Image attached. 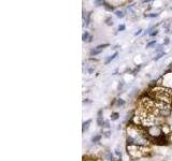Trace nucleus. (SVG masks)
I'll use <instances>...</instances> for the list:
<instances>
[{
  "label": "nucleus",
  "mask_w": 172,
  "mask_h": 161,
  "mask_svg": "<svg viewBox=\"0 0 172 161\" xmlns=\"http://www.w3.org/2000/svg\"><path fill=\"white\" fill-rule=\"evenodd\" d=\"M100 138H101V136H100V135L98 134V135H96V136H94L93 139H92V142H94V143H95V142H97V141H99V140H100Z\"/></svg>",
  "instance_id": "0eeeda50"
},
{
  "label": "nucleus",
  "mask_w": 172,
  "mask_h": 161,
  "mask_svg": "<svg viewBox=\"0 0 172 161\" xmlns=\"http://www.w3.org/2000/svg\"><path fill=\"white\" fill-rule=\"evenodd\" d=\"M88 38V32H84L83 33V41H86Z\"/></svg>",
  "instance_id": "1a4fd4ad"
},
{
  "label": "nucleus",
  "mask_w": 172,
  "mask_h": 161,
  "mask_svg": "<svg viewBox=\"0 0 172 161\" xmlns=\"http://www.w3.org/2000/svg\"><path fill=\"white\" fill-rule=\"evenodd\" d=\"M153 44H155V41H153V42H150V43L147 44V47H150V46H152Z\"/></svg>",
  "instance_id": "ddd939ff"
},
{
  "label": "nucleus",
  "mask_w": 172,
  "mask_h": 161,
  "mask_svg": "<svg viewBox=\"0 0 172 161\" xmlns=\"http://www.w3.org/2000/svg\"><path fill=\"white\" fill-rule=\"evenodd\" d=\"M115 14H116V16H118V17H124V13L120 12V11H116Z\"/></svg>",
  "instance_id": "6e6552de"
},
{
  "label": "nucleus",
  "mask_w": 172,
  "mask_h": 161,
  "mask_svg": "<svg viewBox=\"0 0 172 161\" xmlns=\"http://www.w3.org/2000/svg\"><path fill=\"white\" fill-rule=\"evenodd\" d=\"M124 104H125V101H124V100H120V99L117 100V105H124Z\"/></svg>",
  "instance_id": "9d476101"
},
{
  "label": "nucleus",
  "mask_w": 172,
  "mask_h": 161,
  "mask_svg": "<svg viewBox=\"0 0 172 161\" xmlns=\"http://www.w3.org/2000/svg\"><path fill=\"white\" fill-rule=\"evenodd\" d=\"M92 122V120H87V122H84L83 124V132L85 131V129H87L88 128V125Z\"/></svg>",
  "instance_id": "423d86ee"
},
{
  "label": "nucleus",
  "mask_w": 172,
  "mask_h": 161,
  "mask_svg": "<svg viewBox=\"0 0 172 161\" xmlns=\"http://www.w3.org/2000/svg\"><path fill=\"white\" fill-rule=\"evenodd\" d=\"M163 53H160V54H158V55H157V56H156V57H155V60H158L159 58H161V57H163Z\"/></svg>",
  "instance_id": "9b49d317"
},
{
  "label": "nucleus",
  "mask_w": 172,
  "mask_h": 161,
  "mask_svg": "<svg viewBox=\"0 0 172 161\" xmlns=\"http://www.w3.org/2000/svg\"><path fill=\"white\" fill-rule=\"evenodd\" d=\"M116 56H117V53H114L113 55H112V56H110V57H109V58H108V59L106 60V65H109V63H110L111 61L113 60V59L116 58Z\"/></svg>",
  "instance_id": "7ed1b4c3"
},
{
  "label": "nucleus",
  "mask_w": 172,
  "mask_h": 161,
  "mask_svg": "<svg viewBox=\"0 0 172 161\" xmlns=\"http://www.w3.org/2000/svg\"><path fill=\"white\" fill-rule=\"evenodd\" d=\"M127 142L128 145L146 146L150 143V136L138 125H130L127 128Z\"/></svg>",
  "instance_id": "f257e3e1"
},
{
  "label": "nucleus",
  "mask_w": 172,
  "mask_h": 161,
  "mask_svg": "<svg viewBox=\"0 0 172 161\" xmlns=\"http://www.w3.org/2000/svg\"><path fill=\"white\" fill-rule=\"evenodd\" d=\"M101 51H102V49H98V47L96 49H93V51H90V56H96V55H98V54L101 53Z\"/></svg>",
  "instance_id": "20e7f679"
},
{
  "label": "nucleus",
  "mask_w": 172,
  "mask_h": 161,
  "mask_svg": "<svg viewBox=\"0 0 172 161\" xmlns=\"http://www.w3.org/2000/svg\"><path fill=\"white\" fill-rule=\"evenodd\" d=\"M141 29H140V30H138L137 32H136V33H135V35H136V36H138V35H140V33H141Z\"/></svg>",
  "instance_id": "dca6fc26"
},
{
  "label": "nucleus",
  "mask_w": 172,
  "mask_h": 161,
  "mask_svg": "<svg viewBox=\"0 0 172 161\" xmlns=\"http://www.w3.org/2000/svg\"><path fill=\"white\" fill-rule=\"evenodd\" d=\"M157 32H158L157 30H155L154 32H152V33H151V36H155V35H157Z\"/></svg>",
  "instance_id": "2eb2a0df"
},
{
  "label": "nucleus",
  "mask_w": 172,
  "mask_h": 161,
  "mask_svg": "<svg viewBox=\"0 0 172 161\" xmlns=\"http://www.w3.org/2000/svg\"><path fill=\"white\" fill-rule=\"evenodd\" d=\"M127 150L131 158L138 159V158H141V157L145 156L150 149L144 147V146H139V145H128Z\"/></svg>",
  "instance_id": "f03ea898"
},
{
  "label": "nucleus",
  "mask_w": 172,
  "mask_h": 161,
  "mask_svg": "<svg viewBox=\"0 0 172 161\" xmlns=\"http://www.w3.org/2000/svg\"><path fill=\"white\" fill-rule=\"evenodd\" d=\"M118 117H119L118 113L114 112V113H112V115H111V119H112V120H116V119H118Z\"/></svg>",
  "instance_id": "39448f33"
},
{
  "label": "nucleus",
  "mask_w": 172,
  "mask_h": 161,
  "mask_svg": "<svg viewBox=\"0 0 172 161\" xmlns=\"http://www.w3.org/2000/svg\"><path fill=\"white\" fill-rule=\"evenodd\" d=\"M124 29H125V25H120V26L118 27V30H119V31H123Z\"/></svg>",
  "instance_id": "f8f14e48"
},
{
  "label": "nucleus",
  "mask_w": 172,
  "mask_h": 161,
  "mask_svg": "<svg viewBox=\"0 0 172 161\" xmlns=\"http://www.w3.org/2000/svg\"><path fill=\"white\" fill-rule=\"evenodd\" d=\"M106 21H108V23H106L108 25H111V24H113V23H111V18H108Z\"/></svg>",
  "instance_id": "4468645a"
}]
</instances>
